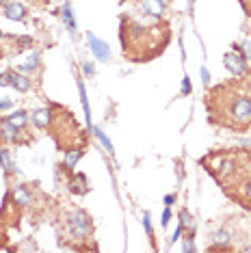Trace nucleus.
<instances>
[{"label": "nucleus", "instance_id": "nucleus-10", "mask_svg": "<svg viewBox=\"0 0 251 253\" xmlns=\"http://www.w3.org/2000/svg\"><path fill=\"white\" fill-rule=\"evenodd\" d=\"M87 39H89V45H91V50H93V54L98 56L102 63L111 61V50H108V45L102 42V39H98L95 35H91V33L87 35Z\"/></svg>", "mask_w": 251, "mask_h": 253}, {"label": "nucleus", "instance_id": "nucleus-30", "mask_svg": "<svg viewBox=\"0 0 251 253\" xmlns=\"http://www.w3.org/2000/svg\"><path fill=\"white\" fill-rule=\"evenodd\" d=\"M165 2H171V0H165Z\"/></svg>", "mask_w": 251, "mask_h": 253}, {"label": "nucleus", "instance_id": "nucleus-27", "mask_svg": "<svg viewBox=\"0 0 251 253\" xmlns=\"http://www.w3.org/2000/svg\"><path fill=\"white\" fill-rule=\"evenodd\" d=\"M202 78H204V83H208V80H210V76H208L206 70H202Z\"/></svg>", "mask_w": 251, "mask_h": 253}, {"label": "nucleus", "instance_id": "nucleus-9", "mask_svg": "<svg viewBox=\"0 0 251 253\" xmlns=\"http://www.w3.org/2000/svg\"><path fill=\"white\" fill-rule=\"evenodd\" d=\"M33 201V195H31V188L26 184H18V186L11 191V204H15L18 208H24Z\"/></svg>", "mask_w": 251, "mask_h": 253}, {"label": "nucleus", "instance_id": "nucleus-18", "mask_svg": "<svg viewBox=\"0 0 251 253\" xmlns=\"http://www.w3.org/2000/svg\"><path fill=\"white\" fill-rule=\"evenodd\" d=\"M234 52H241L245 61H251V39H245L243 43H234Z\"/></svg>", "mask_w": 251, "mask_h": 253}, {"label": "nucleus", "instance_id": "nucleus-23", "mask_svg": "<svg viewBox=\"0 0 251 253\" xmlns=\"http://www.w3.org/2000/svg\"><path fill=\"white\" fill-rule=\"evenodd\" d=\"M11 106H13V102L11 100H0V111H9Z\"/></svg>", "mask_w": 251, "mask_h": 253}, {"label": "nucleus", "instance_id": "nucleus-22", "mask_svg": "<svg viewBox=\"0 0 251 253\" xmlns=\"http://www.w3.org/2000/svg\"><path fill=\"white\" fill-rule=\"evenodd\" d=\"M182 93H184V95L191 93V80H188V78L182 80Z\"/></svg>", "mask_w": 251, "mask_h": 253}, {"label": "nucleus", "instance_id": "nucleus-14", "mask_svg": "<svg viewBox=\"0 0 251 253\" xmlns=\"http://www.w3.org/2000/svg\"><path fill=\"white\" fill-rule=\"evenodd\" d=\"M65 154H67V156H65V160H63L61 169L67 171V173H72L74 167H76V163L83 158V147H74V149H70V152H65Z\"/></svg>", "mask_w": 251, "mask_h": 253}, {"label": "nucleus", "instance_id": "nucleus-19", "mask_svg": "<svg viewBox=\"0 0 251 253\" xmlns=\"http://www.w3.org/2000/svg\"><path fill=\"white\" fill-rule=\"evenodd\" d=\"M180 227L186 229V232H188V229H195V218L191 216V212H188V210L180 212Z\"/></svg>", "mask_w": 251, "mask_h": 253}, {"label": "nucleus", "instance_id": "nucleus-8", "mask_svg": "<svg viewBox=\"0 0 251 253\" xmlns=\"http://www.w3.org/2000/svg\"><path fill=\"white\" fill-rule=\"evenodd\" d=\"M2 13H4V18H9V20H13V22H24L28 11H26V7L22 2H15V0H11V2L2 4Z\"/></svg>", "mask_w": 251, "mask_h": 253}, {"label": "nucleus", "instance_id": "nucleus-17", "mask_svg": "<svg viewBox=\"0 0 251 253\" xmlns=\"http://www.w3.org/2000/svg\"><path fill=\"white\" fill-rule=\"evenodd\" d=\"M37 67H39V52H33V54L28 56V59L20 65V72H22V74H31V72H35Z\"/></svg>", "mask_w": 251, "mask_h": 253}, {"label": "nucleus", "instance_id": "nucleus-25", "mask_svg": "<svg viewBox=\"0 0 251 253\" xmlns=\"http://www.w3.org/2000/svg\"><path fill=\"white\" fill-rule=\"evenodd\" d=\"M169 218H171V212H169V210H165V214H163V225H167Z\"/></svg>", "mask_w": 251, "mask_h": 253}, {"label": "nucleus", "instance_id": "nucleus-2", "mask_svg": "<svg viewBox=\"0 0 251 253\" xmlns=\"http://www.w3.org/2000/svg\"><path fill=\"white\" fill-rule=\"evenodd\" d=\"M208 122L232 132L251 130V78L236 76L206 93Z\"/></svg>", "mask_w": 251, "mask_h": 253}, {"label": "nucleus", "instance_id": "nucleus-1", "mask_svg": "<svg viewBox=\"0 0 251 253\" xmlns=\"http://www.w3.org/2000/svg\"><path fill=\"white\" fill-rule=\"evenodd\" d=\"M199 165L234 204L251 210V149H212L199 160Z\"/></svg>", "mask_w": 251, "mask_h": 253}, {"label": "nucleus", "instance_id": "nucleus-31", "mask_svg": "<svg viewBox=\"0 0 251 253\" xmlns=\"http://www.w3.org/2000/svg\"><path fill=\"white\" fill-rule=\"evenodd\" d=\"M122 2H124V0H122Z\"/></svg>", "mask_w": 251, "mask_h": 253}, {"label": "nucleus", "instance_id": "nucleus-13", "mask_svg": "<svg viewBox=\"0 0 251 253\" xmlns=\"http://www.w3.org/2000/svg\"><path fill=\"white\" fill-rule=\"evenodd\" d=\"M70 191L74 195H84L89 193V182H87V175L83 173H74L72 180H70Z\"/></svg>", "mask_w": 251, "mask_h": 253}, {"label": "nucleus", "instance_id": "nucleus-29", "mask_svg": "<svg viewBox=\"0 0 251 253\" xmlns=\"http://www.w3.org/2000/svg\"><path fill=\"white\" fill-rule=\"evenodd\" d=\"M0 39H7V35H4V33H0Z\"/></svg>", "mask_w": 251, "mask_h": 253}, {"label": "nucleus", "instance_id": "nucleus-7", "mask_svg": "<svg viewBox=\"0 0 251 253\" xmlns=\"http://www.w3.org/2000/svg\"><path fill=\"white\" fill-rule=\"evenodd\" d=\"M223 63H225L227 70H230V74H234V76H245V74H247V61H245L243 56H238V52L225 54Z\"/></svg>", "mask_w": 251, "mask_h": 253}, {"label": "nucleus", "instance_id": "nucleus-20", "mask_svg": "<svg viewBox=\"0 0 251 253\" xmlns=\"http://www.w3.org/2000/svg\"><path fill=\"white\" fill-rule=\"evenodd\" d=\"M63 18H65L67 26H70L72 31H76V22H74V18H72V9H70V4H65V9H63Z\"/></svg>", "mask_w": 251, "mask_h": 253}, {"label": "nucleus", "instance_id": "nucleus-24", "mask_svg": "<svg viewBox=\"0 0 251 253\" xmlns=\"http://www.w3.org/2000/svg\"><path fill=\"white\" fill-rule=\"evenodd\" d=\"M83 70H84V74H87V76H93V74H95V70H93V67H91V63H83Z\"/></svg>", "mask_w": 251, "mask_h": 253}, {"label": "nucleus", "instance_id": "nucleus-5", "mask_svg": "<svg viewBox=\"0 0 251 253\" xmlns=\"http://www.w3.org/2000/svg\"><path fill=\"white\" fill-rule=\"evenodd\" d=\"M61 234L63 238L74 240V249L76 243L89 240L93 236V221H91L89 212L83 208H70L61 214Z\"/></svg>", "mask_w": 251, "mask_h": 253}, {"label": "nucleus", "instance_id": "nucleus-4", "mask_svg": "<svg viewBox=\"0 0 251 253\" xmlns=\"http://www.w3.org/2000/svg\"><path fill=\"white\" fill-rule=\"evenodd\" d=\"M50 126L48 132L52 134V139L56 143V147L63 152H70L74 147H83L87 143L84 130L81 128V124L76 122V117L63 106H52L50 108Z\"/></svg>", "mask_w": 251, "mask_h": 253}, {"label": "nucleus", "instance_id": "nucleus-28", "mask_svg": "<svg viewBox=\"0 0 251 253\" xmlns=\"http://www.w3.org/2000/svg\"><path fill=\"white\" fill-rule=\"evenodd\" d=\"M7 2H11V0H0V7H2V4H7Z\"/></svg>", "mask_w": 251, "mask_h": 253}, {"label": "nucleus", "instance_id": "nucleus-3", "mask_svg": "<svg viewBox=\"0 0 251 253\" xmlns=\"http://www.w3.org/2000/svg\"><path fill=\"white\" fill-rule=\"evenodd\" d=\"M122 52L130 63H147L158 59L171 42V28L165 18L139 20L132 15H122L119 24Z\"/></svg>", "mask_w": 251, "mask_h": 253}, {"label": "nucleus", "instance_id": "nucleus-26", "mask_svg": "<svg viewBox=\"0 0 251 253\" xmlns=\"http://www.w3.org/2000/svg\"><path fill=\"white\" fill-rule=\"evenodd\" d=\"M173 201H175L173 195H167V197H165V206H171V204H173Z\"/></svg>", "mask_w": 251, "mask_h": 253}, {"label": "nucleus", "instance_id": "nucleus-11", "mask_svg": "<svg viewBox=\"0 0 251 253\" xmlns=\"http://www.w3.org/2000/svg\"><path fill=\"white\" fill-rule=\"evenodd\" d=\"M50 108H37V111L31 113V124L35 126L37 130H48L50 126Z\"/></svg>", "mask_w": 251, "mask_h": 253}, {"label": "nucleus", "instance_id": "nucleus-21", "mask_svg": "<svg viewBox=\"0 0 251 253\" xmlns=\"http://www.w3.org/2000/svg\"><path fill=\"white\" fill-rule=\"evenodd\" d=\"M0 87H11V72L0 74Z\"/></svg>", "mask_w": 251, "mask_h": 253}, {"label": "nucleus", "instance_id": "nucleus-6", "mask_svg": "<svg viewBox=\"0 0 251 253\" xmlns=\"http://www.w3.org/2000/svg\"><path fill=\"white\" fill-rule=\"evenodd\" d=\"M139 4L143 15H147V18H165L169 11L165 0H139Z\"/></svg>", "mask_w": 251, "mask_h": 253}, {"label": "nucleus", "instance_id": "nucleus-12", "mask_svg": "<svg viewBox=\"0 0 251 253\" xmlns=\"http://www.w3.org/2000/svg\"><path fill=\"white\" fill-rule=\"evenodd\" d=\"M11 87H13L15 91H20V93H28L33 87V80L24 76V74H15L11 72Z\"/></svg>", "mask_w": 251, "mask_h": 253}, {"label": "nucleus", "instance_id": "nucleus-15", "mask_svg": "<svg viewBox=\"0 0 251 253\" xmlns=\"http://www.w3.org/2000/svg\"><path fill=\"white\" fill-rule=\"evenodd\" d=\"M7 122L13 126V128H18V130H24L28 124H31V113L28 111H18V113H13V115H9L7 117Z\"/></svg>", "mask_w": 251, "mask_h": 253}, {"label": "nucleus", "instance_id": "nucleus-16", "mask_svg": "<svg viewBox=\"0 0 251 253\" xmlns=\"http://www.w3.org/2000/svg\"><path fill=\"white\" fill-rule=\"evenodd\" d=\"M0 167L7 171V175L15 173V165H13V160H11V154L7 147H0Z\"/></svg>", "mask_w": 251, "mask_h": 253}]
</instances>
